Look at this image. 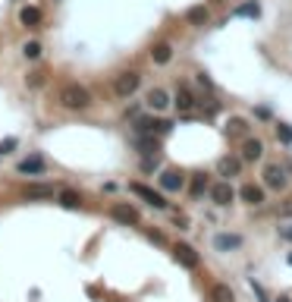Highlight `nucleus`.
<instances>
[{"mask_svg":"<svg viewBox=\"0 0 292 302\" xmlns=\"http://www.w3.org/2000/svg\"><path fill=\"white\" fill-rule=\"evenodd\" d=\"M173 258H176L182 268H198V252L192 246H185V242H176V246H173Z\"/></svg>","mask_w":292,"mask_h":302,"instance_id":"1a4fd4ad","label":"nucleus"},{"mask_svg":"<svg viewBox=\"0 0 292 302\" xmlns=\"http://www.w3.org/2000/svg\"><path fill=\"white\" fill-rule=\"evenodd\" d=\"M26 199H54V186L51 183H32V186H26Z\"/></svg>","mask_w":292,"mask_h":302,"instance_id":"a211bd4d","label":"nucleus"},{"mask_svg":"<svg viewBox=\"0 0 292 302\" xmlns=\"http://www.w3.org/2000/svg\"><path fill=\"white\" fill-rule=\"evenodd\" d=\"M110 217L120 220V224H126V227H135V224H138V211H135L132 205H126V202H116V205L110 208Z\"/></svg>","mask_w":292,"mask_h":302,"instance_id":"0eeeda50","label":"nucleus"},{"mask_svg":"<svg viewBox=\"0 0 292 302\" xmlns=\"http://www.w3.org/2000/svg\"><path fill=\"white\" fill-rule=\"evenodd\" d=\"M19 22H22V26H29V29H38L41 26V10L38 7H22L19 10Z\"/></svg>","mask_w":292,"mask_h":302,"instance_id":"6ab92c4d","label":"nucleus"},{"mask_svg":"<svg viewBox=\"0 0 292 302\" xmlns=\"http://www.w3.org/2000/svg\"><path fill=\"white\" fill-rule=\"evenodd\" d=\"M261 155H264L261 138H245L242 142V161H261Z\"/></svg>","mask_w":292,"mask_h":302,"instance_id":"f3484780","label":"nucleus"},{"mask_svg":"<svg viewBox=\"0 0 292 302\" xmlns=\"http://www.w3.org/2000/svg\"><path fill=\"white\" fill-rule=\"evenodd\" d=\"M276 302H289V296H279V299H276Z\"/></svg>","mask_w":292,"mask_h":302,"instance_id":"2f4dec72","label":"nucleus"},{"mask_svg":"<svg viewBox=\"0 0 292 302\" xmlns=\"http://www.w3.org/2000/svg\"><path fill=\"white\" fill-rule=\"evenodd\" d=\"M276 135H279V142H283V145H292V126L276 123Z\"/></svg>","mask_w":292,"mask_h":302,"instance_id":"393cba45","label":"nucleus"},{"mask_svg":"<svg viewBox=\"0 0 292 302\" xmlns=\"http://www.w3.org/2000/svg\"><path fill=\"white\" fill-rule=\"evenodd\" d=\"M279 217H292V202H286V205H279Z\"/></svg>","mask_w":292,"mask_h":302,"instance_id":"c756f323","label":"nucleus"},{"mask_svg":"<svg viewBox=\"0 0 292 302\" xmlns=\"http://www.w3.org/2000/svg\"><path fill=\"white\" fill-rule=\"evenodd\" d=\"M185 186L182 180V173L179 170H160V189H167V192H179Z\"/></svg>","mask_w":292,"mask_h":302,"instance_id":"9b49d317","label":"nucleus"},{"mask_svg":"<svg viewBox=\"0 0 292 302\" xmlns=\"http://www.w3.org/2000/svg\"><path fill=\"white\" fill-rule=\"evenodd\" d=\"M245 129H248V123L236 117V120H229V129H226V132H229L232 138H236V135H245Z\"/></svg>","mask_w":292,"mask_h":302,"instance_id":"b1692460","label":"nucleus"},{"mask_svg":"<svg viewBox=\"0 0 292 302\" xmlns=\"http://www.w3.org/2000/svg\"><path fill=\"white\" fill-rule=\"evenodd\" d=\"M19 142H16V138L13 135H10V138H4V142H0V155H10V151H13Z\"/></svg>","mask_w":292,"mask_h":302,"instance_id":"c85d7f7f","label":"nucleus"},{"mask_svg":"<svg viewBox=\"0 0 292 302\" xmlns=\"http://www.w3.org/2000/svg\"><path fill=\"white\" fill-rule=\"evenodd\" d=\"M242 173V158L236 155H223L217 161V177H223V180H232V177H239Z\"/></svg>","mask_w":292,"mask_h":302,"instance_id":"39448f33","label":"nucleus"},{"mask_svg":"<svg viewBox=\"0 0 292 302\" xmlns=\"http://www.w3.org/2000/svg\"><path fill=\"white\" fill-rule=\"evenodd\" d=\"M261 177H264V186L270 192H286L289 189V170L283 167V164H264V170H261Z\"/></svg>","mask_w":292,"mask_h":302,"instance_id":"f03ea898","label":"nucleus"},{"mask_svg":"<svg viewBox=\"0 0 292 302\" xmlns=\"http://www.w3.org/2000/svg\"><path fill=\"white\" fill-rule=\"evenodd\" d=\"M286 261H289V264H292V252H289V255H286Z\"/></svg>","mask_w":292,"mask_h":302,"instance_id":"473e14b6","label":"nucleus"},{"mask_svg":"<svg viewBox=\"0 0 292 302\" xmlns=\"http://www.w3.org/2000/svg\"><path fill=\"white\" fill-rule=\"evenodd\" d=\"M185 19H189L192 26H204V22H207V10L204 7H192L189 13H185Z\"/></svg>","mask_w":292,"mask_h":302,"instance_id":"5701e85b","label":"nucleus"},{"mask_svg":"<svg viewBox=\"0 0 292 302\" xmlns=\"http://www.w3.org/2000/svg\"><path fill=\"white\" fill-rule=\"evenodd\" d=\"M214 249L217 252H236V249H242V236H236V233H217L214 236Z\"/></svg>","mask_w":292,"mask_h":302,"instance_id":"f8f14e48","label":"nucleus"},{"mask_svg":"<svg viewBox=\"0 0 292 302\" xmlns=\"http://www.w3.org/2000/svg\"><path fill=\"white\" fill-rule=\"evenodd\" d=\"M16 170L22 173V177H41V173H48V164H44L41 158H26Z\"/></svg>","mask_w":292,"mask_h":302,"instance_id":"4468645a","label":"nucleus"},{"mask_svg":"<svg viewBox=\"0 0 292 302\" xmlns=\"http://www.w3.org/2000/svg\"><path fill=\"white\" fill-rule=\"evenodd\" d=\"M211 299H214V302H236V293H232L226 283H217V286L211 289Z\"/></svg>","mask_w":292,"mask_h":302,"instance_id":"412c9836","label":"nucleus"},{"mask_svg":"<svg viewBox=\"0 0 292 302\" xmlns=\"http://www.w3.org/2000/svg\"><path fill=\"white\" fill-rule=\"evenodd\" d=\"M145 104H148V107L151 110H167L170 107V95H167V91H163V88H151L148 91V95H145Z\"/></svg>","mask_w":292,"mask_h":302,"instance_id":"ddd939ff","label":"nucleus"},{"mask_svg":"<svg viewBox=\"0 0 292 302\" xmlns=\"http://www.w3.org/2000/svg\"><path fill=\"white\" fill-rule=\"evenodd\" d=\"M57 199H60V205H63V208H69V211H73V208H79V205H82V195H79L76 189H63L60 195H57Z\"/></svg>","mask_w":292,"mask_h":302,"instance_id":"aec40b11","label":"nucleus"},{"mask_svg":"<svg viewBox=\"0 0 292 302\" xmlns=\"http://www.w3.org/2000/svg\"><path fill=\"white\" fill-rule=\"evenodd\" d=\"M57 104L66 110H88L91 107V91L79 82H66L57 88Z\"/></svg>","mask_w":292,"mask_h":302,"instance_id":"f257e3e1","label":"nucleus"},{"mask_svg":"<svg viewBox=\"0 0 292 302\" xmlns=\"http://www.w3.org/2000/svg\"><path fill=\"white\" fill-rule=\"evenodd\" d=\"M232 199H236V192H232V186H229L226 180H220V183L211 186V202H214V205L226 208V205H232Z\"/></svg>","mask_w":292,"mask_h":302,"instance_id":"6e6552de","label":"nucleus"},{"mask_svg":"<svg viewBox=\"0 0 292 302\" xmlns=\"http://www.w3.org/2000/svg\"><path fill=\"white\" fill-rule=\"evenodd\" d=\"M239 199H242L245 205H261V202H264V189H261V186L245 183L242 189H239Z\"/></svg>","mask_w":292,"mask_h":302,"instance_id":"dca6fc26","label":"nucleus"},{"mask_svg":"<svg viewBox=\"0 0 292 302\" xmlns=\"http://www.w3.org/2000/svg\"><path fill=\"white\" fill-rule=\"evenodd\" d=\"M204 189H207V177H204V173H195V177H192V186H189L192 199H198V195H204Z\"/></svg>","mask_w":292,"mask_h":302,"instance_id":"4be33fe9","label":"nucleus"},{"mask_svg":"<svg viewBox=\"0 0 292 302\" xmlns=\"http://www.w3.org/2000/svg\"><path fill=\"white\" fill-rule=\"evenodd\" d=\"M26 85L41 88V85H44V73H29V76H26Z\"/></svg>","mask_w":292,"mask_h":302,"instance_id":"bb28decb","label":"nucleus"},{"mask_svg":"<svg viewBox=\"0 0 292 302\" xmlns=\"http://www.w3.org/2000/svg\"><path fill=\"white\" fill-rule=\"evenodd\" d=\"M151 60H154L157 66H167V63L173 60V44H167V41H157L154 48H151Z\"/></svg>","mask_w":292,"mask_h":302,"instance_id":"2eb2a0df","label":"nucleus"},{"mask_svg":"<svg viewBox=\"0 0 292 302\" xmlns=\"http://www.w3.org/2000/svg\"><path fill=\"white\" fill-rule=\"evenodd\" d=\"M129 189L138 195V199H145L151 208H167V199H163V195L160 192H154V189H151V186H145V183H132L129 186Z\"/></svg>","mask_w":292,"mask_h":302,"instance_id":"423d86ee","label":"nucleus"},{"mask_svg":"<svg viewBox=\"0 0 292 302\" xmlns=\"http://www.w3.org/2000/svg\"><path fill=\"white\" fill-rule=\"evenodd\" d=\"M279 236H283V239H289V242H292V224H289V227H279Z\"/></svg>","mask_w":292,"mask_h":302,"instance_id":"7c9ffc66","label":"nucleus"},{"mask_svg":"<svg viewBox=\"0 0 292 302\" xmlns=\"http://www.w3.org/2000/svg\"><path fill=\"white\" fill-rule=\"evenodd\" d=\"M173 129V123L170 120H148V117H142V120H135V132L138 135H167Z\"/></svg>","mask_w":292,"mask_h":302,"instance_id":"20e7f679","label":"nucleus"},{"mask_svg":"<svg viewBox=\"0 0 292 302\" xmlns=\"http://www.w3.org/2000/svg\"><path fill=\"white\" fill-rule=\"evenodd\" d=\"M138 85H142V73H135V69H126V73L116 76V82H113V91H116V98H132Z\"/></svg>","mask_w":292,"mask_h":302,"instance_id":"7ed1b4c3","label":"nucleus"},{"mask_svg":"<svg viewBox=\"0 0 292 302\" xmlns=\"http://www.w3.org/2000/svg\"><path fill=\"white\" fill-rule=\"evenodd\" d=\"M176 107L182 113H192L198 107V98H195V91H189V85H179L176 88Z\"/></svg>","mask_w":292,"mask_h":302,"instance_id":"9d476101","label":"nucleus"},{"mask_svg":"<svg viewBox=\"0 0 292 302\" xmlns=\"http://www.w3.org/2000/svg\"><path fill=\"white\" fill-rule=\"evenodd\" d=\"M22 54H26L29 60H38V57H41V44L38 41H29L26 48H22Z\"/></svg>","mask_w":292,"mask_h":302,"instance_id":"a878e982","label":"nucleus"},{"mask_svg":"<svg viewBox=\"0 0 292 302\" xmlns=\"http://www.w3.org/2000/svg\"><path fill=\"white\" fill-rule=\"evenodd\" d=\"M236 16H251V19H254V16H258V4H245V7H239Z\"/></svg>","mask_w":292,"mask_h":302,"instance_id":"cd10ccee","label":"nucleus"}]
</instances>
